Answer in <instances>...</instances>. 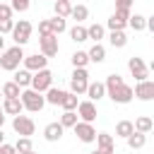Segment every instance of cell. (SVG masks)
<instances>
[{
  "instance_id": "cell-1",
  "label": "cell",
  "mask_w": 154,
  "mask_h": 154,
  "mask_svg": "<svg viewBox=\"0 0 154 154\" xmlns=\"http://www.w3.org/2000/svg\"><path fill=\"white\" fill-rule=\"evenodd\" d=\"M24 51L19 48V46H12V48H7L2 55H0V67L2 70H7V72H17L19 70V63H24Z\"/></svg>"
},
{
  "instance_id": "cell-2",
  "label": "cell",
  "mask_w": 154,
  "mask_h": 154,
  "mask_svg": "<svg viewBox=\"0 0 154 154\" xmlns=\"http://www.w3.org/2000/svg\"><path fill=\"white\" fill-rule=\"evenodd\" d=\"M22 103H24V111H31V113H38L43 106H46V96L34 91V89H24L22 91Z\"/></svg>"
},
{
  "instance_id": "cell-3",
  "label": "cell",
  "mask_w": 154,
  "mask_h": 154,
  "mask_svg": "<svg viewBox=\"0 0 154 154\" xmlns=\"http://www.w3.org/2000/svg\"><path fill=\"white\" fill-rule=\"evenodd\" d=\"M87 89H89V72L87 70H72V75H70V91L72 94H87Z\"/></svg>"
},
{
  "instance_id": "cell-4",
  "label": "cell",
  "mask_w": 154,
  "mask_h": 154,
  "mask_svg": "<svg viewBox=\"0 0 154 154\" xmlns=\"http://www.w3.org/2000/svg\"><path fill=\"white\" fill-rule=\"evenodd\" d=\"M128 70H130V75H132L137 82H147V77H149V65H147L142 58H137V55L128 58Z\"/></svg>"
},
{
  "instance_id": "cell-5",
  "label": "cell",
  "mask_w": 154,
  "mask_h": 154,
  "mask_svg": "<svg viewBox=\"0 0 154 154\" xmlns=\"http://www.w3.org/2000/svg\"><path fill=\"white\" fill-rule=\"evenodd\" d=\"M12 130L19 135V137H31L36 132V123L29 118V116H17L12 118Z\"/></svg>"
},
{
  "instance_id": "cell-6",
  "label": "cell",
  "mask_w": 154,
  "mask_h": 154,
  "mask_svg": "<svg viewBox=\"0 0 154 154\" xmlns=\"http://www.w3.org/2000/svg\"><path fill=\"white\" fill-rule=\"evenodd\" d=\"M31 31H34L31 22H26V19H19V22L14 24V31H12V41H14V46H19V48H22V46L29 41Z\"/></svg>"
},
{
  "instance_id": "cell-7",
  "label": "cell",
  "mask_w": 154,
  "mask_h": 154,
  "mask_svg": "<svg viewBox=\"0 0 154 154\" xmlns=\"http://www.w3.org/2000/svg\"><path fill=\"white\" fill-rule=\"evenodd\" d=\"M51 87H53V72H51L48 67L34 75V79H31V89H34V91H38V94H46Z\"/></svg>"
},
{
  "instance_id": "cell-8",
  "label": "cell",
  "mask_w": 154,
  "mask_h": 154,
  "mask_svg": "<svg viewBox=\"0 0 154 154\" xmlns=\"http://www.w3.org/2000/svg\"><path fill=\"white\" fill-rule=\"evenodd\" d=\"M75 135H77L79 142L91 144V142H96V135H99V132H96V128H94L91 123H82V120H79V123L75 125Z\"/></svg>"
},
{
  "instance_id": "cell-9",
  "label": "cell",
  "mask_w": 154,
  "mask_h": 154,
  "mask_svg": "<svg viewBox=\"0 0 154 154\" xmlns=\"http://www.w3.org/2000/svg\"><path fill=\"white\" fill-rule=\"evenodd\" d=\"M108 99H111L113 103H120V106H125V103H130V101L135 99V87H130V84H123V87H118L113 94H108Z\"/></svg>"
},
{
  "instance_id": "cell-10",
  "label": "cell",
  "mask_w": 154,
  "mask_h": 154,
  "mask_svg": "<svg viewBox=\"0 0 154 154\" xmlns=\"http://www.w3.org/2000/svg\"><path fill=\"white\" fill-rule=\"evenodd\" d=\"M48 67V58L46 55H41V53H34V55H26L24 58V70H29V72H41V70H46Z\"/></svg>"
},
{
  "instance_id": "cell-11",
  "label": "cell",
  "mask_w": 154,
  "mask_h": 154,
  "mask_svg": "<svg viewBox=\"0 0 154 154\" xmlns=\"http://www.w3.org/2000/svg\"><path fill=\"white\" fill-rule=\"evenodd\" d=\"M38 51H41V55H46V58L58 55V51H60L58 36H46V38H38Z\"/></svg>"
},
{
  "instance_id": "cell-12",
  "label": "cell",
  "mask_w": 154,
  "mask_h": 154,
  "mask_svg": "<svg viewBox=\"0 0 154 154\" xmlns=\"http://www.w3.org/2000/svg\"><path fill=\"white\" fill-rule=\"evenodd\" d=\"M77 116H79L82 123H91V125H94V120H96V103L89 101V99H87V101H79Z\"/></svg>"
},
{
  "instance_id": "cell-13",
  "label": "cell",
  "mask_w": 154,
  "mask_h": 154,
  "mask_svg": "<svg viewBox=\"0 0 154 154\" xmlns=\"http://www.w3.org/2000/svg\"><path fill=\"white\" fill-rule=\"evenodd\" d=\"M128 22H130V14H128V12H113V14L108 17L106 26H108L111 31H125Z\"/></svg>"
},
{
  "instance_id": "cell-14",
  "label": "cell",
  "mask_w": 154,
  "mask_h": 154,
  "mask_svg": "<svg viewBox=\"0 0 154 154\" xmlns=\"http://www.w3.org/2000/svg\"><path fill=\"white\" fill-rule=\"evenodd\" d=\"M135 99H140V101H154V82L152 79L137 82L135 84Z\"/></svg>"
},
{
  "instance_id": "cell-15",
  "label": "cell",
  "mask_w": 154,
  "mask_h": 154,
  "mask_svg": "<svg viewBox=\"0 0 154 154\" xmlns=\"http://www.w3.org/2000/svg\"><path fill=\"white\" fill-rule=\"evenodd\" d=\"M63 132H65V128L60 125V120H53V123H48L43 128V140L46 142H60Z\"/></svg>"
},
{
  "instance_id": "cell-16",
  "label": "cell",
  "mask_w": 154,
  "mask_h": 154,
  "mask_svg": "<svg viewBox=\"0 0 154 154\" xmlns=\"http://www.w3.org/2000/svg\"><path fill=\"white\" fill-rule=\"evenodd\" d=\"M96 149H99L101 154H113V152H116V140H113V135L99 132V135H96Z\"/></svg>"
},
{
  "instance_id": "cell-17",
  "label": "cell",
  "mask_w": 154,
  "mask_h": 154,
  "mask_svg": "<svg viewBox=\"0 0 154 154\" xmlns=\"http://www.w3.org/2000/svg\"><path fill=\"white\" fill-rule=\"evenodd\" d=\"M87 96H89V101H94V103H96V101H101V99L106 96V84H103V82H99V79H96V82H89Z\"/></svg>"
},
{
  "instance_id": "cell-18",
  "label": "cell",
  "mask_w": 154,
  "mask_h": 154,
  "mask_svg": "<svg viewBox=\"0 0 154 154\" xmlns=\"http://www.w3.org/2000/svg\"><path fill=\"white\" fill-rule=\"evenodd\" d=\"M2 111L7 113V116H22V111H24V103H22V99H2Z\"/></svg>"
},
{
  "instance_id": "cell-19",
  "label": "cell",
  "mask_w": 154,
  "mask_h": 154,
  "mask_svg": "<svg viewBox=\"0 0 154 154\" xmlns=\"http://www.w3.org/2000/svg\"><path fill=\"white\" fill-rule=\"evenodd\" d=\"M31 79H34V72H29V70H17L12 77V82L19 89H31Z\"/></svg>"
},
{
  "instance_id": "cell-20",
  "label": "cell",
  "mask_w": 154,
  "mask_h": 154,
  "mask_svg": "<svg viewBox=\"0 0 154 154\" xmlns=\"http://www.w3.org/2000/svg\"><path fill=\"white\" fill-rule=\"evenodd\" d=\"M53 12H55V17L67 19V17L72 14V2H70V0H55V2H53Z\"/></svg>"
},
{
  "instance_id": "cell-21",
  "label": "cell",
  "mask_w": 154,
  "mask_h": 154,
  "mask_svg": "<svg viewBox=\"0 0 154 154\" xmlns=\"http://www.w3.org/2000/svg\"><path fill=\"white\" fill-rule=\"evenodd\" d=\"M70 63H72L75 70H87V65H89L91 60H89V53H87V51H75L72 58H70Z\"/></svg>"
},
{
  "instance_id": "cell-22",
  "label": "cell",
  "mask_w": 154,
  "mask_h": 154,
  "mask_svg": "<svg viewBox=\"0 0 154 154\" xmlns=\"http://www.w3.org/2000/svg\"><path fill=\"white\" fill-rule=\"evenodd\" d=\"M132 132H135V123H132V120H118V123H116V137L128 140Z\"/></svg>"
},
{
  "instance_id": "cell-23",
  "label": "cell",
  "mask_w": 154,
  "mask_h": 154,
  "mask_svg": "<svg viewBox=\"0 0 154 154\" xmlns=\"http://www.w3.org/2000/svg\"><path fill=\"white\" fill-rule=\"evenodd\" d=\"M65 94H67V91H63V89H58V87H51V89L46 91V103H51V106H60L63 99H65Z\"/></svg>"
},
{
  "instance_id": "cell-24",
  "label": "cell",
  "mask_w": 154,
  "mask_h": 154,
  "mask_svg": "<svg viewBox=\"0 0 154 154\" xmlns=\"http://www.w3.org/2000/svg\"><path fill=\"white\" fill-rule=\"evenodd\" d=\"M152 130H154V120H152L149 116H140V118H135V132L147 135V132H152Z\"/></svg>"
},
{
  "instance_id": "cell-25",
  "label": "cell",
  "mask_w": 154,
  "mask_h": 154,
  "mask_svg": "<svg viewBox=\"0 0 154 154\" xmlns=\"http://www.w3.org/2000/svg\"><path fill=\"white\" fill-rule=\"evenodd\" d=\"M87 53H89V60H91V63H96V65L106 60V48H103V43H94Z\"/></svg>"
},
{
  "instance_id": "cell-26",
  "label": "cell",
  "mask_w": 154,
  "mask_h": 154,
  "mask_svg": "<svg viewBox=\"0 0 154 154\" xmlns=\"http://www.w3.org/2000/svg\"><path fill=\"white\" fill-rule=\"evenodd\" d=\"M103 84H106V96H108V94H113L118 87H123V84H125V79H123L118 72H113V75H108V77H106V82H103Z\"/></svg>"
},
{
  "instance_id": "cell-27",
  "label": "cell",
  "mask_w": 154,
  "mask_h": 154,
  "mask_svg": "<svg viewBox=\"0 0 154 154\" xmlns=\"http://www.w3.org/2000/svg\"><path fill=\"white\" fill-rule=\"evenodd\" d=\"M70 38H72L75 43H84V41H89L87 26H82V24H75V26L70 29Z\"/></svg>"
},
{
  "instance_id": "cell-28",
  "label": "cell",
  "mask_w": 154,
  "mask_h": 154,
  "mask_svg": "<svg viewBox=\"0 0 154 154\" xmlns=\"http://www.w3.org/2000/svg\"><path fill=\"white\" fill-rule=\"evenodd\" d=\"M87 34H89V38H91L94 43H101V38L106 36V29H103L101 24H96V22H94V24H89V26H87Z\"/></svg>"
},
{
  "instance_id": "cell-29",
  "label": "cell",
  "mask_w": 154,
  "mask_h": 154,
  "mask_svg": "<svg viewBox=\"0 0 154 154\" xmlns=\"http://www.w3.org/2000/svg\"><path fill=\"white\" fill-rule=\"evenodd\" d=\"M108 43H111L113 48H125V46H128L125 31H111V34H108Z\"/></svg>"
},
{
  "instance_id": "cell-30",
  "label": "cell",
  "mask_w": 154,
  "mask_h": 154,
  "mask_svg": "<svg viewBox=\"0 0 154 154\" xmlns=\"http://www.w3.org/2000/svg\"><path fill=\"white\" fill-rule=\"evenodd\" d=\"M19 96H22V89H19L12 79L2 84V99H19Z\"/></svg>"
},
{
  "instance_id": "cell-31",
  "label": "cell",
  "mask_w": 154,
  "mask_h": 154,
  "mask_svg": "<svg viewBox=\"0 0 154 154\" xmlns=\"http://www.w3.org/2000/svg\"><path fill=\"white\" fill-rule=\"evenodd\" d=\"M70 17H72L77 24H82V22L89 17V7H87V5H82V2H79V5H72V14H70Z\"/></svg>"
},
{
  "instance_id": "cell-32",
  "label": "cell",
  "mask_w": 154,
  "mask_h": 154,
  "mask_svg": "<svg viewBox=\"0 0 154 154\" xmlns=\"http://www.w3.org/2000/svg\"><path fill=\"white\" fill-rule=\"evenodd\" d=\"M128 26L132 29V31H144L147 29V17H142V14H130V22H128Z\"/></svg>"
},
{
  "instance_id": "cell-33",
  "label": "cell",
  "mask_w": 154,
  "mask_h": 154,
  "mask_svg": "<svg viewBox=\"0 0 154 154\" xmlns=\"http://www.w3.org/2000/svg\"><path fill=\"white\" fill-rule=\"evenodd\" d=\"M77 123H79V116H77L75 111H63V116H60V125H63V128H72V130H75Z\"/></svg>"
},
{
  "instance_id": "cell-34",
  "label": "cell",
  "mask_w": 154,
  "mask_h": 154,
  "mask_svg": "<svg viewBox=\"0 0 154 154\" xmlns=\"http://www.w3.org/2000/svg\"><path fill=\"white\" fill-rule=\"evenodd\" d=\"M125 142H128V147H130V149H142V147L147 144V135H142V132H132Z\"/></svg>"
},
{
  "instance_id": "cell-35",
  "label": "cell",
  "mask_w": 154,
  "mask_h": 154,
  "mask_svg": "<svg viewBox=\"0 0 154 154\" xmlns=\"http://www.w3.org/2000/svg\"><path fill=\"white\" fill-rule=\"evenodd\" d=\"M60 108H63V111H77V108H79V101H77V94H72V91H67V94H65V99H63V103H60Z\"/></svg>"
},
{
  "instance_id": "cell-36",
  "label": "cell",
  "mask_w": 154,
  "mask_h": 154,
  "mask_svg": "<svg viewBox=\"0 0 154 154\" xmlns=\"http://www.w3.org/2000/svg\"><path fill=\"white\" fill-rule=\"evenodd\" d=\"M14 149H17V154H26V152H34L31 137H17V142H14Z\"/></svg>"
},
{
  "instance_id": "cell-37",
  "label": "cell",
  "mask_w": 154,
  "mask_h": 154,
  "mask_svg": "<svg viewBox=\"0 0 154 154\" xmlns=\"http://www.w3.org/2000/svg\"><path fill=\"white\" fill-rule=\"evenodd\" d=\"M51 29H53V34H55V36H60V34L67 29V22H65V19H60V17H53V19H51Z\"/></svg>"
},
{
  "instance_id": "cell-38",
  "label": "cell",
  "mask_w": 154,
  "mask_h": 154,
  "mask_svg": "<svg viewBox=\"0 0 154 154\" xmlns=\"http://www.w3.org/2000/svg\"><path fill=\"white\" fill-rule=\"evenodd\" d=\"M38 34H41V38H46V36H55L53 29H51V19H41V22H38Z\"/></svg>"
},
{
  "instance_id": "cell-39",
  "label": "cell",
  "mask_w": 154,
  "mask_h": 154,
  "mask_svg": "<svg viewBox=\"0 0 154 154\" xmlns=\"http://www.w3.org/2000/svg\"><path fill=\"white\" fill-rule=\"evenodd\" d=\"M14 19H5V22H0V36H5V34H12L14 31Z\"/></svg>"
},
{
  "instance_id": "cell-40",
  "label": "cell",
  "mask_w": 154,
  "mask_h": 154,
  "mask_svg": "<svg viewBox=\"0 0 154 154\" xmlns=\"http://www.w3.org/2000/svg\"><path fill=\"white\" fill-rule=\"evenodd\" d=\"M12 12H26L29 10V0H12Z\"/></svg>"
},
{
  "instance_id": "cell-41",
  "label": "cell",
  "mask_w": 154,
  "mask_h": 154,
  "mask_svg": "<svg viewBox=\"0 0 154 154\" xmlns=\"http://www.w3.org/2000/svg\"><path fill=\"white\" fill-rule=\"evenodd\" d=\"M5 19H12V5L0 2V22H5Z\"/></svg>"
},
{
  "instance_id": "cell-42",
  "label": "cell",
  "mask_w": 154,
  "mask_h": 154,
  "mask_svg": "<svg viewBox=\"0 0 154 154\" xmlns=\"http://www.w3.org/2000/svg\"><path fill=\"white\" fill-rule=\"evenodd\" d=\"M130 7H132V0H116V12H128L130 14Z\"/></svg>"
},
{
  "instance_id": "cell-43",
  "label": "cell",
  "mask_w": 154,
  "mask_h": 154,
  "mask_svg": "<svg viewBox=\"0 0 154 154\" xmlns=\"http://www.w3.org/2000/svg\"><path fill=\"white\" fill-rule=\"evenodd\" d=\"M0 154H17V149H14V144H7V142H5V144L0 147Z\"/></svg>"
},
{
  "instance_id": "cell-44",
  "label": "cell",
  "mask_w": 154,
  "mask_h": 154,
  "mask_svg": "<svg viewBox=\"0 0 154 154\" xmlns=\"http://www.w3.org/2000/svg\"><path fill=\"white\" fill-rule=\"evenodd\" d=\"M147 29L154 34V14H152V17H147Z\"/></svg>"
},
{
  "instance_id": "cell-45",
  "label": "cell",
  "mask_w": 154,
  "mask_h": 154,
  "mask_svg": "<svg viewBox=\"0 0 154 154\" xmlns=\"http://www.w3.org/2000/svg\"><path fill=\"white\" fill-rule=\"evenodd\" d=\"M5 51H7V48H5V38H2V36H0V55H2V53H5Z\"/></svg>"
},
{
  "instance_id": "cell-46",
  "label": "cell",
  "mask_w": 154,
  "mask_h": 154,
  "mask_svg": "<svg viewBox=\"0 0 154 154\" xmlns=\"http://www.w3.org/2000/svg\"><path fill=\"white\" fill-rule=\"evenodd\" d=\"M2 144H5V132L0 130V147H2Z\"/></svg>"
},
{
  "instance_id": "cell-47",
  "label": "cell",
  "mask_w": 154,
  "mask_h": 154,
  "mask_svg": "<svg viewBox=\"0 0 154 154\" xmlns=\"http://www.w3.org/2000/svg\"><path fill=\"white\" fill-rule=\"evenodd\" d=\"M149 70H152V72H154V60H152V63H149Z\"/></svg>"
},
{
  "instance_id": "cell-48",
  "label": "cell",
  "mask_w": 154,
  "mask_h": 154,
  "mask_svg": "<svg viewBox=\"0 0 154 154\" xmlns=\"http://www.w3.org/2000/svg\"><path fill=\"white\" fill-rule=\"evenodd\" d=\"M89 154H101V152H99V149H94V152H89Z\"/></svg>"
},
{
  "instance_id": "cell-49",
  "label": "cell",
  "mask_w": 154,
  "mask_h": 154,
  "mask_svg": "<svg viewBox=\"0 0 154 154\" xmlns=\"http://www.w3.org/2000/svg\"><path fill=\"white\" fill-rule=\"evenodd\" d=\"M26 154H36V152H26Z\"/></svg>"
},
{
  "instance_id": "cell-50",
  "label": "cell",
  "mask_w": 154,
  "mask_h": 154,
  "mask_svg": "<svg viewBox=\"0 0 154 154\" xmlns=\"http://www.w3.org/2000/svg\"><path fill=\"white\" fill-rule=\"evenodd\" d=\"M0 96H2V87H0Z\"/></svg>"
}]
</instances>
